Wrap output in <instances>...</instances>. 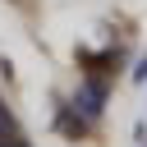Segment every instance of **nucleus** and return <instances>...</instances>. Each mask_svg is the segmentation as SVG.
I'll use <instances>...</instances> for the list:
<instances>
[{"instance_id":"f03ea898","label":"nucleus","mask_w":147,"mask_h":147,"mask_svg":"<svg viewBox=\"0 0 147 147\" xmlns=\"http://www.w3.org/2000/svg\"><path fill=\"white\" fill-rule=\"evenodd\" d=\"M55 124H60V133H69V138H83V133H87V115H78V106H60Z\"/></svg>"},{"instance_id":"f257e3e1","label":"nucleus","mask_w":147,"mask_h":147,"mask_svg":"<svg viewBox=\"0 0 147 147\" xmlns=\"http://www.w3.org/2000/svg\"><path fill=\"white\" fill-rule=\"evenodd\" d=\"M74 106H78V115L96 119V115H101V106H106V78H101V74L83 78V83H78V96H74Z\"/></svg>"},{"instance_id":"7ed1b4c3","label":"nucleus","mask_w":147,"mask_h":147,"mask_svg":"<svg viewBox=\"0 0 147 147\" xmlns=\"http://www.w3.org/2000/svg\"><path fill=\"white\" fill-rule=\"evenodd\" d=\"M5 147H23V142H18V138H9V142H5Z\"/></svg>"}]
</instances>
